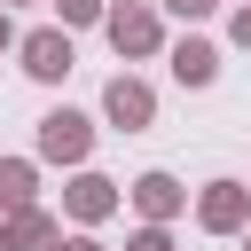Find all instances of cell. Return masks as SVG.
I'll list each match as a JSON object with an SVG mask.
<instances>
[{
	"label": "cell",
	"instance_id": "obj_1",
	"mask_svg": "<svg viewBox=\"0 0 251 251\" xmlns=\"http://www.w3.org/2000/svg\"><path fill=\"white\" fill-rule=\"evenodd\" d=\"M102 39L118 47V63H149V55H165V47H173V39H165V8H157V0H110Z\"/></svg>",
	"mask_w": 251,
	"mask_h": 251
},
{
	"label": "cell",
	"instance_id": "obj_14",
	"mask_svg": "<svg viewBox=\"0 0 251 251\" xmlns=\"http://www.w3.org/2000/svg\"><path fill=\"white\" fill-rule=\"evenodd\" d=\"M227 39L251 55V0H235V8H227Z\"/></svg>",
	"mask_w": 251,
	"mask_h": 251
},
{
	"label": "cell",
	"instance_id": "obj_13",
	"mask_svg": "<svg viewBox=\"0 0 251 251\" xmlns=\"http://www.w3.org/2000/svg\"><path fill=\"white\" fill-rule=\"evenodd\" d=\"M157 8H165V16H180V24H204L220 0H157Z\"/></svg>",
	"mask_w": 251,
	"mask_h": 251
},
{
	"label": "cell",
	"instance_id": "obj_11",
	"mask_svg": "<svg viewBox=\"0 0 251 251\" xmlns=\"http://www.w3.org/2000/svg\"><path fill=\"white\" fill-rule=\"evenodd\" d=\"M47 8H55V24H63V31H86V24H102V16H110V0H47Z\"/></svg>",
	"mask_w": 251,
	"mask_h": 251
},
{
	"label": "cell",
	"instance_id": "obj_10",
	"mask_svg": "<svg viewBox=\"0 0 251 251\" xmlns=\"http://www.w3.org/2000/svg\"><path fill=\"white\" fill-rule=\"evenodd\" d=\"M8 235H16V251H63V220H55L47 204L16 212V220H8Z\"/></svg>",
	"mask_w": 251,
	"mask_h": 251
},
{
	"label": "cell",
	"instance_id": "obj_9",
	"mask_svg": "<svg viewBox=\"0 0 251 251\" xmlns=\"http://www.w3.org/2000/svg\"><path fill=\"white\" fill-rule=\"evenodd\" d=\"M39 204V157H0V220Z\"/></svg>",
	"mask_w": 251,
	"mask_h": 251
},
{
	"label": "cell",
	"instance_id": "obj_7",
	"mask_svg": "<svg viewBox=\"0 0 251 251\" xmlns=\"http://www.w3.org/2000/svg\"><path fill=\"white\" fill-rule=\"evenodd\" d=\"M126 204H133L149 227H173V220L188 212V188H180V173L149 165V173H133V180H126Z\"/></svg>",
	"mask_w": 251,
	"mask_h": 251
},
{
	"label": "cell",
	"instance_id": "obj_4",
	"mask_svg": "<svg viewBox=\"0 0 251 251\" xmlns=\"http://www.w3.org/2000/svg\"><path fill=\"white\" fill-rule=\"evenodd\" d=\"M16 63H24V78L63 86V78H71V63H78V47H71V31H63V24H39V31H24Z\"/></svg>",
	"mask_w": 251,
	"mask_h": 251
},
{
	"label": "cell",
	"instance_id": "obj_3",
	"mask_svg": "<svg viewBox=\"0 0 251 251\" xmlns=\"http://www.w3.org/2000/svg\"><path fill=\"white\" fill-rule=\"evenodd\" d=\"M196 227H204V235H243V227H251V180H235V173L204 180V188H196Z\"/></svg>",
	"mask_w": 251,
	"mask_h": 251
},
{
	"label": "cell",
	"instance_id": "obj_6",
	"mask_svg": "<svg viewBox=\"0 0 251 251\" xmlns=\"http://www.w3.org/2000/svg\"><path fill=\"white\" fill-rule=\"evenodd\" d=\"M118 180L110 173H94V165H78L71 180H63V220H78V227H102V220H118Z\"/></svg>",
	"mask_w": 251,
	"mask_h": 251
},
{
	"label": "cell",
	"instance_id": "obj_16",
	"mask_svg": "<svg viewBox=\"0 0 251 251\" xmlns=\"http://www.w3.org/2000/svg\"><path fill=\"white\" fill-rule=\"evenodd\" d=\"M63 251H110V243H102L94 227H78V235H63Z\"/></svg>",
	"mask_w": 251,
	"mask_h": 251
},
{
	"label": "cell",
	"instance_id": "obj_17",
	"mask_svg": "<svg viewBox=\"0 0 251 251\" xmlns=\"http://www.w3.org/2000/svg\"><path fill=\"white\" fill-rule=\"evenodd\" d=\"M0 251H16V235H8V220H0Z\"/></svg>",
	"mask_w": 251,
	"mask_h": 251
},
{
	"label": "cell",
	"instance_id": "obj_2",
	"mask_svg": "<svg viewBox=\"0 0 251 251\" xmlns=\"http://www.w3.org/2000/svg\"><path fill=\"white\" fill-rule=\"evenodd\" d=\"M31 157H39V165H71V173H78V165L94 157V118H86V110H71V102H55V110L39 118V133H31Z\"/></svg>",
	"mask_w": 251,
	"mask_h": 251
},
{
	"label": "cell",
	"instance_id": "obj_19",
	"mask_svg": "<svg viewBox=\"0 0 251 251\" xmlns=\"http://www.w3.org/2000/svg\"><path fill=\"white\" fill-rule=\"evenodd\" d=\"M235 243H243V251H251V227H243V235H235Z\"/></svg>",
	"mask_w": 251,
	"mask_h": 251
},
{
	"label": "cell",
	"instance_id": "obj_8",
	"mask_svg": "<svg viewBox=\"0 0 251 251\" xmlns=\"http://www.w3.org/2000/svg\"><path fill=\"white\" fill-rule=\"evenodd\" d=\"M165 71H173V86H188V94H204V86L220 78V47H212L204 31H180V39L165 47Z\"/></svg>",
	"mask_w": 251,
	"mask_h": 251
},
{
	"label": "cell",
	"instance_id": "obj_5",
	"mask_svg": "<svg viewBox=\"0 0 251 251\" xmlns=\"http://www.w3.org/2000/svg\"><path fill=\"white\" fill-rule=\"evenodd\" d=\"M102 118H110L118 133H149V126H157V86H149L141 71H118V78L102 86Z\"/></svg>",
	"mask_w": 251,
	"mask_h": 251
},
{
	"label": "cell",
	"instance_id": "obj_18",
	"mask_svg": "<svg viewBox=\"0 0 251 251\" xmlns=\"http://www.w3.org/2000/svg\"><path fill=\"white\" fill-rule=\"evenodd\" d=\"M0 8H39V0H0Z\"/></svg>",
	"mask_w": 251,
	"mask_h": 251
},
{
	"label": "cell",
	"instance_id": "obj_12",
	"mask_svg": "<svg viewBox=\"0 0 251 251\" xmlns=\"http://www.w3.org/2000/svg\"><path fill=\"white\" fill-rule=\"evenodd\" d=\"M126 251H180V243H173V227H149V220H141V227L126 235Z\"/></svg>",
	"mask_w": 251,
	"mask_h": 251
},
{
	"label": "cell",
	"instance_id": "obj_15",
	"mask_svg": "<svg viewBox=\"0 0 251 251\" xmlns=\"http://www.w3.org/2000/svg\"><path fill=\"white\" fill-rule=\"evenodd\" d=\"M24 47V31H16V8H0V55H16Z\"/></svg>",
	"mask_w": 251,
	"mask_h": 251
}]
</instances>
